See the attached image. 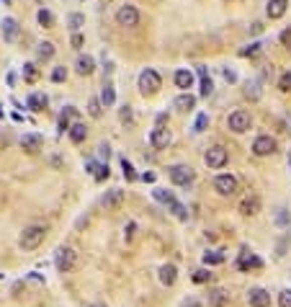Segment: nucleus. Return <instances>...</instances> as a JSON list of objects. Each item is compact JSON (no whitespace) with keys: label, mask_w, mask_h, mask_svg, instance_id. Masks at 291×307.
I'll use <instances>...</instances> for the list:
<instances>
[{"label":"nucleus","mask_w":291,"mask_h":307,"mask_svg":"<svg viewBox=\"0 0 291 307\" xmlns=\"http://www.w3.org/2000/svg\"><path fill=\"white\" fill-rule=\"evenodd\" d=\"M108 173H111V170H108V163H106V165H96V170H93L96 181H106V178H108Z\"/></svg>","instance_id":"79ce46f5"},{"label":"nucleus","mask_w":291,"mask_h":307,"mask_svg":"<svg viewBox=\"0 0 291 307\" xmlns=\"http://www.w3.org/2000/svg\"><path fill=\"white\" fill-rule=\"evenodd\" d=\"M260 52H263V44H260V41H253L250 47H245L240 54H242V57H258Z\"/></svg>","instance_id":"e433bc0d"},{"label":"nucleus","mask_w":291,"mask_h":307,"mask_svg":"<svg viewBox=\"0 0 291 307\" xmlns=\"http://www.w3.org/2000/svg\"><path fill=\"white\" fill-rule=\"evenodd\" d=\"M258 212H260V196L250 194V196H245V199L240 202V214L253 217V214H258Z\"/></svg>","instance_id":"4468645a"},{"label":"nucleus","mask_w":291,"mask_h":307,"mask_svg":"<svg viewBox=\"0 0 291 307\" xmlns=\"http://www.w3.org/2000/svg\"><path fill=\"white\" fill-rule=\"evenodd\" d=\"M116 24L121 26V29H134V26H139V11L134 8V6H121L119 11H116Z\"/></svg>","instance_id":"0eeeda50"},{"label":"nucleus","mask_w":291,"mask_h":307,"mask_svg":"<svg viewBox=\"0 0 291 307\" xmlns=\"http://www.w3.org/2000/svg\"><path fill=\"white\" fill-rule=\"evenodd\" d=\"M245 98H250V101H258L260 98V83L258 80H253V83L245 85Z\"/></svg>","instance_id":"7c9ffc66"},{"label":"nucleus","mask_w":291,"mask_h":307,"mask_svg":"<svg viewBox=\"0 0 291 307\" xmlns=\"http://www.w3.org/2000/svg\"><path fill=\"white\" fill-rule=\"evenodd\" d=\"M214 189H216L219 196H235L240 191V181H237V175H232V173H222V175L214 178Z\"/></svg>","instance_id":"39448f33"},{"label":"nucleus","mask_w":291,"mask_h":307,"mask_svg":"<svg viewBox=\"0 0 291 307\" xmlns=\"http://www.w3.org/2000/svg\"><path fill=\"white\" fill-rule=\"evenodd\" d=\"M101 103L108 108L116 103V91H114V83H103V91H101Z\"/></svg>","instance_id":"393cba45"},{"label":"nucleus","mask_w":291,"mask_h":307,"mask_svg":"<svg viewBox=\"0 0 291 307\" xmlns=\"http://www.w3.org/2000/svg\"><path fill=\"white\" fill-rule=\"evenodd\" d=\"M250 127H253V119L245 108H237V111H232L227 116V129L235 132V135H242V132H248Z\"/></svg>","instance_id":"20e7f679"},{"label":"nucleus","mask_w":291,"mask_h":307,"mask_svg":"<svg viewBox=\"0 0 291 307\" xmlns=\"http://www.w3.org/2000/svg\"><path fill=\"white\" fill-rule=\"evenodd\" d=\"M181 307H204V304H201V302H198L196 297H188V299H186V302H183Z\"/></svg>","instance_id":"3c124183"},{"label":"nucleus","mask_w":291,"mask_h":307,"mask_svg":"<svg viewBox=\"0 0 291 307\" xmlns=\"http://www.w3.org/2000/svg\"><path fill=\"white\" fill-rule=\"evenodd\" d=\"M0 26H3V39L6 41H16L18 39V21L16 18H3V24H0Z\"/></svg>","instance_id":"412c9836"},{"label":"nucleus","mask_w":291,"mask_h":307,"mask_svg":"<svg viewBox=\"0 0 291 307\" xmlns=\"http://www.w3.org/2000/svg\"><path fill=\"white\" fill-rule=\"evenodd\" d=\"M70 44H72V49H83V44H85V39H83V34H72V39H70Z\"/></svg>","instance_id":"de8ad7c7"},{"label":"nucleus","mask_w":291,"mask_h":307,"mask_svg":"<svg viewBox=\"0 0 291 307\" xmlns=\"http://www.w3.org/2000/svg\"><path fill=\"white\" fill-rule=\"evenodd\" d=\"M152 194H155V199H158V202H163V204H173V202H175V196H173L168 189H155Z\"/></svg>","instance_id":"f704fd0d"},{"label":"nucleus","mask_w":291,"mask_h":307,"mask_svg":"<svg viewBox=\"0 0 291 307\" xmlns=\"http://www.w3.org/2000/svg\"><path fill=\"white\" fill-rule=\"evenodd\" d=\"M173 106L178 108V111H193V108H196V96L193 93H181L173 101Z\"/></svg>","instance_id":"aec40b11"},{"label":"nucleus","mask_w":291,"mask_h":307,"mask_svg":"<svg viewBox=\"0 0 291 307\" xmlns=\"http://www.w3.org/2000/svg\"><path fill=\"white\" fill-rule=\"evenodd\" d=\"M36 18H39V24H41L44 29H52V26H54V16H52V11H47V8H41V11L36 13Z\"/></svg>","instance_id":"c756f323"},{"label":"nucleus","mask_w":291,"mask_h":307,"mask_svg":"<svg viewBox=\"0 0 291 307\" xmlns=\"http://www.w3.org/2000/svg\"><path fill=\"white\" fill-rule=\"evenodd\" d=\"M119 121H121V124H134V111H131V106L124 103V106L119 108Z\"/></svg>","instance_id":"c9c22d12"},{"label":"nucleus","mask_w":291,"mask_h":307,"mask_svg":"<svg viewBox=\"0 0 291 307\" xmlns=\"http://www.w3.org/2000/svg\"><path fill=\"white\" fill-rule=\"evenodd\" d=\"M278 88H281L283 93H288V91H291V70L281 73V78H278Z\"/></svg>","instance_id":"58836bf2"},{"label":"nucleus","mask_w":291,"mask_h":307,"mask_svg":"<svg viewBox=\"0 0 291 307\" xmlns=\"http://www.w3.org/2000/svg\"><path fill=\"white\" fill-rule=\"evenodd\" d=\"M134 232H137V225L129 222V225H126V230H124V237H126V240H131V237H134Z\"/></svg>","instance_id":"8fccbe9b"},{"label":"nucleus","mask_w":291,"mask_h":307,"mask_svg":"<svg viewBox=\"0 0 291 307\" xmlns=\"http://www.w3.org/2000/svg\"><path fill=\"white\" fill-rule=\"evenodd\" d=\"M36 78H39V68H36L34 62H26V65H24V80H26V83H34Z\"/></svg>","instance_id":"72a5a7b5"},{"label":"nucleus","mask_w":291,"mask_h":307,"mask_svg":"<svg viewBox=\"0 0 291 307\" xmlns=\"http://www.w3.org/2000/svg\"><path fill=\"white\" fill-rule=\"evenodd\" d=\"M44 237H47V227L44 225H29V227H24V232H21L18 245L24 251H36L44 243Z\"/></svg>","instance_id":"f257e3e1"},{"label":"nucleus","mask_w":291,"mask_h":307,"mask_svg":"<svg viewBox=\"0 0 291 307\" xmlns=\"http://www.w3.org/2000/svg\"><path fill=\"white\" fill-rule=\"evenodd\" d=\"M91 307H106V304H91Z\"/></svg>","instance_id":"4d7b16f0"},{"label":"nucleus","mask_w":291,"mask_h":307,"mask_svg":"<svg viewBox=\"0 0 291 307\" xmlns=\"http://www.w3.org/2000/svg\"><path fill=\"white\" fill-rule=\"evenodd\" d=\"M237 269L240 271H258V269H263V261L255 256V253H242L240 256V261H237Z\"/></svg>","instance_id":"2eb2a0df"},{"label":"nucleus","mask_w":291,"mask_h":307,"mask_svg":"<svg viewBox=\"0 0 291 307\" xmlns=\"http://www.w3.org/2000/svg\"><path fill=\"white\" fill-rule=\"evenodd\" d=\"M173 80H175V85L181 88L183 93H188L191 88H193V73H191V70H175Z\"/></svg>","instance_id":"6ab92c4d"},{"label":"nucleus","mask_w":291,"mask_h":307,"mask_svg":"<svg viewBox=\"0 0 291 307\" xmlns=\"http://www.w3.org/2000/svg\"><path fill=\"white\" fill-rule=\"evenodd\" d=\"M168 175H170V181H173L175 186H188V183H193V178H196V173H193L191 165H170V168H168Z\"/></svg>","instance_id":"423d86ee"},{"label":"nucleus","mask_w":291,"mask_h":307,"mask_svg":"<svg viewBox=\"0 0 291 307\" xmlns=\"http://www.w3.org/2000/svg\"><path fill=\"white\" fill-rule=\"evenodd\" d=\"M160 281L165 284V287H173V284L178 281V269H175V263H165V266L160 269Z\"/></svg>","instance_id":"4be33fe9"},{"label":"nucleus","mask_w":291,"mask_h":307,"mask_svg":"<svg viewBox=\"0 0 291 307\" xmlns=\"http://www.w3.org/2000/svg\"><path fill=\"white\" fill-rule=\"evenodd\" d=\"M230 304V292L222 289V287H214L209 289V307H227Z\"/></svg>","instance_id":"a211bd4d"},{"label":"nucleus","mask_w":291,"mask_h":307,"mask_svg":"<svg viewBox=\"0 0 291 307\" xmlns=\"http://www.w3.org/2000/svg\"><path fill=\"white\" fill-rule=\"evenodd\" d=\"M204 163L211 168V170H219V168H225L230 163V152L227 147H222V145H214L204 152Z\"/></svg>","instance_id":"7ed1b4c3"},{"label":"nucleus","mask_w":291,"mask_h":307,"mask_svg":"<svg viewBox=\"0 0 291 307\" xmlns=\"http://www.w3.org/2000/svg\"><path fill=\"white\" fill-rule=\"evenodd\" d=\"M278 307H291V289L278 292Z\"/></svg>","instance_id":"37998d69"},{"label":"nucleus","mask_w":291,"mask_h":307,"mask_svg":"<svg viewBox=\"0 0 291 307\" xmlns=\"http://www.w3.org/2000/svg\"><path fill=\"white\" fill-rule=\"evenodd\" d=\"M54 263H57V271H59V274H70V271L75 269V263H78V253H75V248H59Z\"/></svg>","instance_id":"6e6552de"},{"label":"nucleus","mask_w":291,"mask_h":307,"mask_svg":"<svg viewBox=\"0 0 291 307\" xmlns=\"http://www.w3.org/2000/svg\"><path fill=\"white\" fill-rule=\"evenodd\" d=\"M170 209H173V214L178 217V219H188V214H186V207L181 204V202H173V204H168Z\"/></svg>","instance_id":"ea45409f"},{"label":"nucleus","mask_w":291,"mask_h":307,"mask_svg":"<svg viewBox=\"0 0 291 307\" xmlns=\"http://www.w3.org/2000/svg\"><path fill=\"white\" fill-rule=\"evenodd\" d=\"M64 78H67V70H64V65H59V68H54V70H52V80H54V83H62Z\"/></svg>","instance_id":"c03bdc74"},{"label":"nucleus","mask_w":291,"mask_h":307,"mask_svg":"<svg viewBox=\"0 0 291 307\" xmlns=\"http://www.w3.org/2000/svg\"><path fill=\"white\" fill-rule=\"evenodd\" d=\"M206 127H209V114H198L196 116V124H193V132H196V135H201V132H206Z\"/></svg>","instance_id":"4c0bfd02"},{"label":"nucleus","mask_w":291,"mask_h":307,"mask_svg":"<svg viewBox=\"0 0 291 307\" xmlns=\"http://www.w3.org/2000/svg\"><path fill=\"white\" fill-rule=\"evenodd\" d=\"M139 178H142L144 183H155V178H158V175H155V173L150 170V173H142V175H139Z\"/></svg>","instance_id":"603ef678"},{"label":"nucleus","mask_w":291,"mask_h":307,"mask_svg":"<svg viewBox=\"0 0 291 307\" xmlns=\"http://www.w3.org/2000/svg\"><path fill=\"white\" fill-rule=\"evenodd\" d=\"M93 70H96V59L91 54H80L78 62H75V73L83 75V78H88V75H93Z\"/></svg>","instance_id":"dca6fc26"},{"label":"nucleus","mask_w":291,"mask_h":307,"mask_svg":"<svg viewBox=\"0 0 291 307\" xmlns=\"http://www.w3.org/2000/svg\"><path fill=\"white\" fill-rule=\"evenodd\" d=\"M170 140H173V135H170V129L165 124H158V127L150 132V145H152V150H165L170 145Z\"/></svg>","instance_id":"1a4fd4ad"},{"label":"nucleus","mask_w":291,"mask_h":307,"mask_svg":"<svg viewBox=\"0 0 291 307\" xmlns=\"http://www.w3.org/2000/svg\"><path fill=\"white\" fill-rule=\"evenodd\" d=\"M286 11H288V0H268V8H265L268 18L278 21V18L286 16Z\"/></svg>","instance_id":"f3484780"},{"label":"nucleus","mask_w":291,"mask_h":307,"mask_svg":"<svg viewBox=\"0 0 291 307\" xmlns=\"http://www.w3.org/2000/svg\"><path fill=\"white\" fill-rule=\"evenodd\" d=\"M98 155L108 160V155H111V147H108V142H101V145H98Z\"/></svg>","instance_id":"09e8293b"},{"label":"nucleus","mask_w":291,"mask_h":307,"mask_svg":"<svg viewBox=\"0 0 291 307\" xmlns=\"http://www.w3.org/2000/svg\"><path fill=\"white\" fill-rule=\"evenodd\" d=\"M288 219H291V217H288V212H286L283 207L276 209V222H278V225H288Z\"/></svg>","instance_id":"a18cd8bd"},{"label":"nucleus","mask_w":291,"mask_h":307,"mask_svg":"<svg viewBox=\"0 0 291 307\" xmlns=\"http://www.w3.org/2000/svg\"><path fill=\"white\" fill-rule=\"evenodd\" d=\"M225 78H227L230 83H235V80H237V75H235V70H230V68H225Z\"/></svg>","instance_id":"5fc2aeb1"},{"label":"nucleus","mask_w":291,"mask_h":307,"mask_svg":"<svg viewBox=\"0 0 291 307\" xmlns=\"http://www.w3.org/2000/svg\"><path fill=\"white\" fill-rule=\"evenodd\" d=\"M248 302H250V307H271V292L263 287H255L248 292Z\"/></svg>","instance_id":"ddd939ff"},{"label":"nucleus","mask_w":291,"mask_h":307,"mask_svg":"<svg viewBox=\"0 0 291 307\" xmlns=\"http://www.w3.org/2000/svg\"><path fill=\"white\" fill-rule=\"evenodd\" d=\"M44 147V137L36 135V132H29V135L21 137V150L29 152V155H36V152Z\"/></svg>","instance_id":"f8f14e48"},{"label":"nucleus","mask_w":291,"mask_h":307,"mask_svg":"<svg viewBox=\"0 0 291 307\" xmlns=\"http://www.w3.org/2000/svg\"><path fill=\"white\" fill-rule=\"evenodd\" d=\"M72 116H78V108H75V106H64V111H62V116H59V119L70 121Z\"/></svg>","instance_id":"49530a36"},{"label":"nucleus","mask_w":291,"mask_h":307,"mask_svg":"<svg viewBox=\"0 0 291 307\" xmlns=\"http://www.w3.org/2000/svg\"><path fill=\"white\" fill-rule=\"evenodd\" d=\"M121 170H124V178H126V181H137V178H139L137 170H134V165H131L126 158H121Z\"/></svg>","instance_id":"473e14b6"},{"label":"nucleus","mask_w":291,"mask_h":307,"mask_svg":"<svg viewBox=\"0 0 291 307\" xmlns=\"http://www.w3.org/2000/svg\"><path fill=\"white\" fill-rule=\"evenodd\" d=\"M124 199H126V194H124L121 189H111V191H106V194H103L101 204H103V209H106V212H116V209L124 204Z\"/></svg>","instance_id":"9b49d317"},{"label":"nucleus","mask_w":291,"mask_h":307,"mask_svg":"<svg viewBox=\"0 0 291 307\" xmlns=\"http://www.w3.org/2000/svg\"><path fill=\"white\" fill-rule=\"evenodd\" d=\"M67 135H70V140H72L75 145H80V142H85V137H88V127L80 124V121H75V124L70 127V132H67Z\"/></svg>","instance_id":"b1692460"},{"label":"nucleus","mask_w":291,"mask_h":307,"mask_svg":"<svg viewBox=\"0 0 291 307\" xmlns=\"http://www.w3.org/2000/svg\"><path fill=\"white\" fill-rule=\"evenodd\" d=\"M88 114H91L93 119H101L103 116V103H101V98H91V101H88Z\"/></svg>","instance_id":"cd10ccee"},{"label":"nucleus","mask_w":291,"mask_h":307,"mask_svg":"<svg viewBox=\"0 0 291 307\" xmlns=\"http://www.w3.org/2000/svg\"><path fill=\"white\" fill-rule=\"evenodd\" d=\"M83 24H85V16H83V13H72L70 18H67V26H70V31H72V34H78Z\"/></svg>","instance_id":"2f4dec72"},{"label":"nucleus","mask_w":291,"mask_h":307,"mask_svg":"<svg viewBox=\"0 0 291 307\" xmlns=\"http://www.w3.org/2000/svg\"><path fill=\"white\" fill-rule=\"evenodd\" d=\"M168 121V114H158V124H165Z\"/></svg>","instance_id":"6e6d98bb"},{"label":"nucleus","mask_w":291,"mask_h":307,"mask_svg":"<svg viewBox=\"0 0 291 307\" xmlns=\"http://www.w3.org/2000/svg\"><path fill=\"white\" fill-rule=\"evenodd\" d=\"M276 147H278V142H276L271 135H260V137H255V142H253V152H255L258 158H268V155H273Z\"/></svg>","instance_id":"9d476101"},{"label":"nucleus","mask_w":291,"mask_h":307,"mask_svg":"<svg viewBox=\"0 0 291 307\" xmlns=\"http://www.w3.org/2000/svg\"><path fill=\"white\" fill-rule=\"evenodd\" d=\"M47 101H49V98L44 96V93H31V96H29V101H26V106L31 108V111H41V108L47 106Z\"/></svg>","instance_id":"bb28decb"},{"label":"nucleus","mask_w":291,"mask_h":307,"mask_svg":"<svg viewBox=\"0 0 291 307\" xmlns=\"http://www.w3.org/2000/svg\"><path fill=\"white\" fill-rule=\"evenodd\" d=\"M198 75H201V96L209 98L211 91H214V83H211V78L206 75V68H201V65H198Z\"/></svg>","instance_id":"a878e982"},{"label":"nucleus","mask_w":291,"mask_h":307,"mask_svg":"<svg viewBox=\"0 0 291 307\" xmlns=\"http://www.w3.org/2000/svg\"><path fill=\"white\" fill-rule=\"evenodd\" d=\"M209 279H211V274H209L206 269H198V271H193V281H196V284H206Z\"/></svg>","instance_id":"a19ab883"},{"label":"nucleus","mask_w":291,"mask_h":307,"mask_svg":"<svg viewBox=\"0 0 291 307\" xmlns=\"http://www.w3.org/2000/svg\"><path fill=\"white\" fill-rule=\"evenodd\" d=\"M281 41H283V44H288V47H291V29H286V31L281 34Z\"/></svg>","instance_id":"864d4df0"},{"label":"nucleus","mask_w":291,"mask_h":307,"mask_svg":"<svg viewBox=\"0 0 291 307\" xmlns=\"http://www.w3.org/2000/svg\"><path fill=\"white\" fill-rule=\"evenodd\" d=\"M137 85H139V93L147 98V96H155L163 88V78L155 73L152 68H147V70H142L139 73V80H137Z\"/></svg>","instance_id":"f03ea898"},{"label":"nucleus","mask_w":291,"mask_h":307,"mask_svg":"<svg viewBox=\"0 0 291 307\" xmlns=\"http://www.w3.org/2000/svg\"><path fill=\"white\" fill-rule=\"evenodd\" d=\"M219 263H225V256L219 251H206L204 253V266H219Z\"/></svg>","instance_id":"c85d7f7f"},{"label":"nucleus","mask_w":291,"mask_h":307,"mask_svg":"<svg viewBox=\"0 0 291 307\" xmlns=\"http://www.w3.org/2000/svg\"><path fill=\"white\" fill-rule=\"evenodd\" d=\"M52 57H54V44H52V41H41V44H36V59L49 62Z\"/></svg>","instance_id":"5701e85b"}]
</instances>
